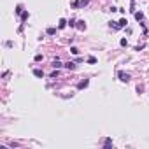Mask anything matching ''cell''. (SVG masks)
<instances>
[{"mask_svg": "<svg viewBox=\"0 0 149 149\" xmlns=\"http://www.w3.org/2000/svg\"><path fill=\"white\" fill-rule=\"evenodd\" d=\"M118 75H119V79L123 81V83H128V81H130V75H128V74H125V72H119Z\"/></svg>", "mask_w": 149, "mask_h": 149, "instance_id": "cell-1", "label": "cell"}, {"mask_svg": "<svg viewBox=\"0 0 149 149\" xmlns=\"http://www.w3.org/2000/svg\"><path fill=\"white\" fill-rule=\"evenodd\" d=\"M88 84H89V81L84 79V81H81V83L77 84V88H79V89H84V88H88Z\"/></svg>", "mask_w": 149, "mask_h": 149, "instance_id": "cell-2", "label": "cell"}, {"mask_svg": "<svg viewBox=\"0 0 149 149\" xmlns=\"http://www.w3.org/2000/svg\"><path fill=\"white\" fill-rule=\"evenodd\" d=\"M67 23H69V21L61 18V19H60V23H58V28H65V26H67Z\"/></svg>", "mask_w": 149, "mask_h": 149, "instance_id": "cell-3", "label": "cell"}, {"mask_svg": "<svg viewBox=\"0 0 149 149\" xmlns=\"http://www.w3.org/2000/svg\"><path fill=\"white\" fill-rule=\"evenodd\" d=\"M77 28L79 30H86V23H84V21H77Z\"/></svg>", "mask_w": 149, "mask_h": 149, "instance_id": "cell-4", "label": "cell"}, {"mask_svg": "<svg viewBox=\"0 0 149 149\" xmlns=\"http://www.w3.org/2000/svg\"><path fill=\"white\" fill-rule=\"evenodd\" d=\"M65 67H67V69H69V70H74V69H75V63L69 61V63H65Z\"/></svg>", "mask_w": 149, "mask_h": 149, "instance_id": "cell-5", "label": "cell"}, {"mask_svg": "<svg viewBox=\"0 0 149 149\" xmlns=\"http://www.w3.org/2000/svg\"><path fill=\"white\" fill-rule=\"evenodd\" d=\"M33 74L37 75V77H42V75H44V72L40 70V69H35V70H33Z\"/></svg>", "mask_w": 149, "mask_h": 149, "instance_id": "cell-6", "label": "cell"}, {"mask_svg": "<svg viewBox=\"0 0 149 149\" xmlns=\"http://www.w3.org/2000/svg\"><path fill=\"white\" fill-rule=\"evenodd\" d=\"M135 18H137L139 21H142L144 19V14H142V12H135Z\"/></svg>", "mask_w": 149, "mask_h": 149, "instance_id": "cell-7", "label": "cell"}, {"mask_svg": "<svg viewBox=\"0 0 149 149\" xmlns=\"http://www.w3.org/2000/svg\"><path fill=\"white\" fill-rule=\"evenodd\" d=\"M53 67H55V69H60V67H61V63L58 61V60H55V61H53Z\"/></svg>", "mask_w": 149, "mask_h": 149, "instance_id": "cell-8", "label": "cell"}, {"mask_svg": "<svg viewBox=\"0 0 149 149\" xmlns=\"http://www.w3.org/2000/svg\"><path fill=\"white\" fill-rule=\"evenodd\" d=\"M16 12H18V14H23V5H18L16 7Z\"/></svg>", "mask_w": 149, "mask_h": 149, "instance_id": "cell-9", "label": "cell"}, {"mask_svg": "<svg viewBox=\"0 0 149 149\" xmlns=\"http://www.w3.org/2000/svg\"><path fill=\"white\" fill-rule=\"evenodd\" d=\"M70 53L72 55H79V49L77 47H70Z\"/></svg>", "mask_w": 149, "mask_h": 149, "instance_id": "cell-10", "label": "cell"}, {"mask_svg": "<svg viewBox=\"0 0 149 149\" xmlns=\"http://www.w3.org/2000/svg\"><path fill=\"white\" fill-rule=\"evenodd\" d=\"M47 33L49 35H55L56 33V28H47Z\"/></svg>", "mask_w": 149, "mask_h": 149, "instance_id": "cell-11", "label": "cell"}, {"mask_svg": "<svg viewBox=\"0 0 149 149\" xmlns=\"http://www.w3.org/2000/svg\"><path fill=\"white\" fill-rule=\"evenodd\" d=\"M88 63H97V58H95V56H89V58H88Z\"/></svg>", "mask_w": 149, "mask_h": 149, "instance_id": "cell-12", "label": "cell"}, {"mask_svg": "<svg viewBox=\"0 0 149 149\" xmlns=\"http://www.w3.org/2000/svg\"><path fill=\"white\" fill-rule=\"evenodd\" d=\"M126 25V19H121V21H118V26L121 28V26H125Z\"/></svg>", "mask_w": 149, "mask_h": 149, "instance_id": "cell-13", "label": "cell"}, {"mask_svg": "<svg viewBox=\"0 0 149 149\" xmlns=\"http://www.w3.org/2000/svg\"><path fill=\"white\" fill-rule=\"evenodd\" d=\"M21 19H23V21L28 19V12H23V14H21Z\"/></svg>", "mask_w": 149, "mask_h": 149, "instance_id": "cell-14", "label": "cell"}, {"mask_svg": "<svg viewBox=\"0 0 149 149\" xmlns=\"http://www.w3.org/2000/svg\"><path fill=\"white\" fill-rule=\"evenodd\" d=\"M111 144H112V140H111V139H107V140H105V147L109 149V147H111Z\"/></svg>", "mask_w": 149, "mask_h": 149, "instance_id": "cell-15", "label": "cell"}, {"mask_svg": "<svg viewBox=\"0 0 149 149\" xmlns=\"http://www.w3.org/2000/svg\"><path fill=\"white\" fill-rule=\"evenodd\" d=\"M69 25H70V26H77V21H74V19H70V21H69Z\"/></svg>", "mask_w": 149, "mask_h": 149, "instance_id": "cell-16", "label": "cell"}, {"mask_svg": "<svg viewBox=\"0 0 149 149\" xmlns=\"http://www.w3.org/2000/svg\"><path fill=\"white\" fill-rule=\"evenodd\" d=\"M81 5V2H77V0H75V2H72V7H79Z\"/></svg>", "mask_w": 149, "mask_h": 149, "instance_id": "cell-17", "label": "cell"}, {"mask_svg": "<svg viewBox=\"0 0 149 149\" xmlns=\"http://www.w3.org/2000/svg\"><path fill=\"white\" fill-rule=\"evenodd\" d=\"M119 44H121V46H128V42H126V39H121V42H119Z\"/></svg>", "mask_w": 149, "mask_h": 149, "instance_id": "cell-18", "label": "cell"}, {"mask_svg": "<svg viewBox=\"0 0 149 149\" xmlns=\"http://www.w3.org/2000/svg\"><path fill=\"white\" fill-rule=\"evenodd\" d=\"M88 2H89V0H81V5H86Z\"/></svg>", "mask_w": 149, "mask_h": 149, "instance_id": "cell-19", "label": "cell"}]
</instances>
